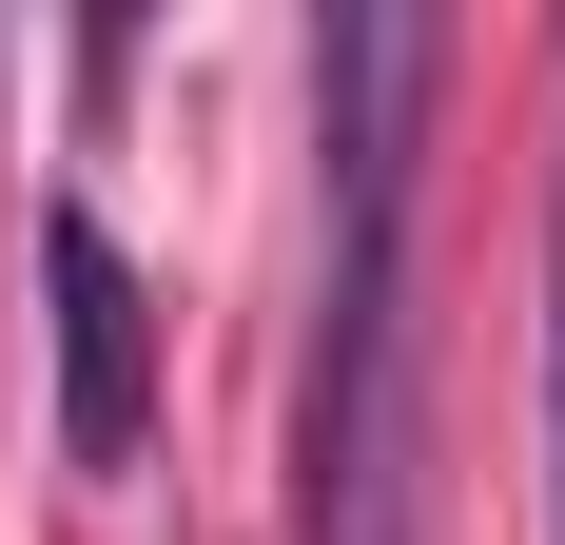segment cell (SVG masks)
Wrapping results in <instances>:
<instances>
[{"label":"cell","mask_w":565,"mask_h":545,"mask_svg":"<svg viewBox=\"0 0 565 545\" xmlns=\"http://www.w3.org/2000/svg\"><path fill=\"white\" fill-rule=\"evenodd\" d=\"M449 40L409 0H351L312 40V157H332V272H312V389H292V545H409V117Z\"/></svg>","instance_id":"1"},{"label":"cell","mask_w":565,"mask_h":545,"mask_svg":"<svg viewBox=\"0 0 565 545\" xmlns=\"http://www.w3.org/2000/svg\"><path fill=\"white\" fill-rule=\"evenodd\" d=\"M40 292H58V448H78V468H137V409H157V312H137V254H117L78 195L40 215Z\"/></svg>","instance_id":"2"},{"label":"cell","mask_w":565,"mask_h":545,"mask_svg":"<svg viewBox=\"0 0 565 545\" xmlns=\"http://www.w3.org/2000/svg\"><path fill=\"white\" fill-rule=\"evenodd\" d=\"M546 545H565V175H546Z\"/></svg>","instance_id":"3"}]
</instances>
